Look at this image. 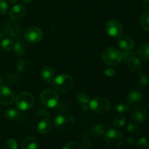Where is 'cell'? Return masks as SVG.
I'll return each instance as SVG.
<instances>
[{
    "label": "cell",
    "mask_w": 149,
    "mask_h": 149,
    "mask_svg": "<svg viewBox=\"0 0 149 149\" xmlns=\"http://www.w3.org/2000/svg\"><path fill=\"white\" fill-rule=\"evenodd\" d=\"M52 84L56 91L61 93H66L72 90L74 81V79L68 74H62L54 79Z\"/></svg>",
    "instance_id": "6da1fadb"
},
{
    "label": "cell",
    "mask_w": 149,
    "mask_h": 149,
    "mask_svg": "<svg viewBox=\"0 0 149 149\" xmlns=\"http://www.w3.org/2000/svg\"><path fill=\"white\" fill-rule=\"evenodd\" d=\"M89 107L95 113L100 115H104L111 111V103L106 97H97L90 100Z\"/></svg>",
    "instance_id": "7a4b0ae2"
},
{
    "label": "cell",
    "mask_w": 149,
    "mask_h": 149,
    "mask_svg": "<svg viewBox=\"0 0 149 149\" xmlns=\"http://www.w3.org/2000/svg\"><path fill=\"white\" fill-rule=\"evenodd\" d=\"M105 63L110 66L117 65L122 61V52L120 49L114 47H108L103 51L102 55Z\"/></svg>",
    "instance_id": "3957f363"
},
{
    "label": "cell",
    "mask_w": 149,
    "mask_h": 149,
    "mask_svg": "<svg viewBox=\"0 0 149 149\" xmlns=\"http://www.w3.org/2000/svg\"><path fill=\"white\" fill-rule=\"evenodd\" d=\"M54 125L61 132H68L73 129L75 125V119L71 115L61 113L55 117Z\"/></svg>",
    "instance_id": "277c9868"
},
{
    "label": "cell",
    "mask_w": 149,
    "mask_h": 149,
    "mask_svg": "<svg viewBox=\"0 0 149 149\" xmlns=\"http://www.w3.org/2000/svg\"><path fill=\"white\" fill-rule=\"evenodd\" d=\"M40 100L44 106L52 109L58 105L59 102V95L55 90L46 89L41 93Z\"/></svg>",
    "instance_id": "5b68a950"
},
{
    "label": "cell",
    "mask_w": 149,
    "mask_h": 149,
    "mask_svg": "<svg viewBox=\"0 0 149 149\" xmlns=\"http://www.w3.org/2000/svg\"><path fill=\"white\" fill-rule=\"evenodd\" d=\"M106 144L112 148H119L123 143V135L116 128H112L107 131L105 136Z\"/></svg>",
    "instance_id": "8992f818"
},
{
    "label": "cell",
    "mask_w": 149,
    "mask_h": 149,
    "mask_svg": "<svg viewBox=\"0 0 149 149\" xmlns=\"http://www.w3.org/2000/svg\"><path fill=\"white\" fill-rule=\"evenodd\" d=\"M34 104V97L28 92H23L17 95L15 99V105L21 111H27L32 108Z\"/></svg>",
    "instance_id": "52a82bcc"
},
{
    "label": "cell",
    "mask_w": 149,
    "mask_h": 149,
    "mask_svg": "<svg viewBox=\"0 0 149 149\" xmlns=\"http://www.w3.org/2000/svg\"><path fill=\"white\" fill-rule=\"evenodd\" d=\"M24 38L30 43H38L43 38V32L37 26H31L25 31Z\"/></svg>",
    "instance_id": "ba28073f"
},
{
    "label": "cell",
    "mask_w": 149,
    "mask_h": 149,
    "mask_svg": "<svg viewBox=\"0 0 149 149\" xmlns=\"http://www.w3.org/2000/svg\"><path fill=\"white\" fill-rule=\"evenodd\" d=\"M106 31L108 34L111 36V37L116 38L119 37L121 36L123 31V27L119 20H110L108 21V23L106 25Z\"/></svg>",
    "instance_id": "9c48e42d"
},
{
    "label": "cell",
    "mask_w": 149,
    "mask_h": 149,
    "mask_svg": "<svg viewBox=\"0 0 149 149\" xmlns=\"http://www.w3.org/2000/svg\"><path fill=\"white\" fill-rule=\"evenodd\" d=\"M15 101V94L12 90L6 86H0V104L11 105Z\"/></svg>",
    "instance_id": "30bf717a"
},
{
    "label": "cell",
    "mask_w": 149,
    "mask_h": 149,
    "mask_svg": "<svg viewBox=\"0 0 149 149\" xmlns=\"http://www.w3.org/2000/svg\"><path fill=\"white\" fill-rule=\"evenodd\" d=\"M4 33L12 38L18 37L20 33V26L16 20H8L4 26Z\"/></svg>",
    "instance_id": "8fae6325"
},
{
    "label": "cell",
    "mask_w": 149,
    "mask_h": 149,
    "mask_svg": "<svg viewBox=\"0 0 149 149\" xmlns=\"http://www.w3.org/2000/svg\"><path fill=\"white\" fill-rule=\"evenodd\" d=\"M130 116L132 120L136 123H143L147 118V111L143 106H136L131 110Z\"/></svg>",
    "instance_id": "7c38bea8"
},
{
    "label": "cell",
    "mask_w": 149,
    "mask_h": 149,
    "mask_svg": "<svg viewBox=\"0 0 149 149\" xmlns=\"http://www.w3.org/2000/svg\"><path fill=\"white\" fill-rule=\"evenodd\" d=\"M26 13V8L23 4H17L13 6L10 10L9 15L13 20H20L23 18Z\"/></svg>",
    "instance_id": "4fadbf2b"
},
{
    "label": "cell",
    "mask_w": 149,
    "mask_h": 149,
    "mask_svg": "<svg viewBox=\"0 0 149 149\" xmlns=\"http://www.w3.org/2000/svg\"><path fill=\"white\" fill-rule=\"evenodd\" d=\"M118 45L124 50H132L135 46V42L127 35H121L118 38Z\"/></svg>",
    "instance_id": "5bb4252c"
},
{
    "label": "cell",
    "mask_w": 149,
    "mask_h": 149,
    "mask_svg": "<svg viewBox=\"0 0 149 149\" xmlns=\"http://www.w3.org/2000/svg\"><path fill=\"white\" fill-rule=\"evenodd\" d=\"M53 127L52 122L49 119H45L39 122L37 125V131L41 135H46L52 131Z\"/></svg>",
    "instance_id": "9a60e30c"
},
{
    "label": "cell",
    "mask_w": 149,
    "mask_h": 149,
    "mask_svg": "<svg viewBox=\"0 0 149 149\" xmlns=\"http://www.w3.org/2000/svg\"><path fill=\"white\" fill-rule=\"evenodd\" d=\"M143 96L141 91L138 90H132L128 93L127 100L130 104L136 106L141 103V101L143 100Z\"/></svg>",
    "instance_id": "2e32d148"
},
{
    "label": "cell",
    "mask_w": 149,
    "mask_h": 149,
    "mask_svg": "<svg viewBox=\"0 0 149 149\" xmlns=\"http://www.w3.org/2000/svg\"><path fill=\"white\" fill-rule=\"evenodd\" d=\"M40 75L44 81L47 84H51L54 80L55 71L52 67L47 65V66H45L42 68Z\"/></svg>",
    "instance_id": "e0dca14e"
},
{
    "label": "cell",
    "mask_w": 149,
    "mask_h": 149,
    "mask_svg": "<svg viewBox=\"0 0 149 149\" xmlns=\"http://www.w3.org/2000/svg\"><path fill=\"white\" fill-rule=\"evenodd\" d=\"M127 66L131 72L133 74H138L142 69V63L139 58L132 56L128 60Z\"/></svg>",
    "instance_id": "ac0fdd59"
},
{
    "label": "cell",
    "mask_w": 149,
    "mask_h": 149,
    "mask_svg": "<svg viewBox=\"0 0 149 149\" xmlns=\"http://www.w3.org/2000/svg\"><path fill=\"white\" fill-rule=\"evenodd\" d=\"M39 147V141L33 137H28L22 141L20 144L21 149H37Z\"/></svg>",
    "instance_id": "d6986e66"
},
{
    "label": "cell",
    "mask_w": 149,
    "mask_h": 149,
    "mask_svg": "<svg viewBox=\"0 0 149 149\" xmlns=\"http://www.w3.org/2000/svg\"><path fill=\"white\" fill-rule=\"evenodd\" d=\"M138 54L140 58L143 61L149 60V44H142L138 48Z\"/></svg>",
    "instance_id": "ffe728a7"
},
{
    "label": "cell",
    "mask_w": 149,
    "mask_h": 149,
    "mask_svg": "<svg viewBox=\"0 0 149 149\" xmlns=\"http://www.w3.org/2000/svg\"><path fill=\"white\" fill-rule=\"evenodd\" d=\"M4 116L10 121L15 120L20 116V111L15 109H8L4 113Z\"/></svg>",
    "instance_id": "44dd1931"
},
{
    "label": "cell",
    "mask_w": 149,
    "mask_h": 149,
    "mask_svg": "<svg viewBox=\"0 0 149 149\" xmlns=\"http://www.w3.org/2000/svg\"><path fill=\"white\" fill-rule=\"evenodd\" d=\"M106 132V127L103 125H97L92 128L90 133L94 138H99L102 136Z\"/></svg>",
    "instance_id": "7402d4cb"
},
{
    "label": "cell",
    "mask_w": 149,
    "mask_h": 149,
    "mask_svg": "<svg viewBox=\"0 0 149 149\" xmlns=\"http://www.w3.org/2000/svg\"><path fill=\"white\" fill-rule=\"evenodd\" d=\"M140 25L145 31H149V10L144 12L140 18Z\"/></svg>",
    "instance_id": "603a6c76"
},
{
    "label": "cell",
    "mask_w": 149,
    "mask_h": 149,
    "mask_svg": "<svg viewBox=\"0 0 149 149\" xmlns=\"http://www.w3.org/2000/svg\"><path fill=\"white\" fill-rule=\"evenodd\" d=\"M14 52L17 55H23L26 52V46L21 42H17L14 45Z\"/></svg>",
    "instance_id": "cb8c5ba5"
},
{
    "label": "cell",
    "mask_w": 149,
    "mask_h": 149,
    "mask_svg": "<svg viewBox=\"0 0 149 149\" xmlns=\"http://www.w3.org/2000/svg\"><path fill=\"white\" fill-rule=\"evenodd\" d=\"M14 42L10 39H4L1 42V49L6 52L12 50L14 48Z\"/></svg>",
    "instance_id": "d4e9b609"
},
{
    "label": "cell",
    "mask_w": 149,
    "mask_h": 149,
    "mask_svg": "<svg viewBox=\"0 0 149 149\" xmlns=\"http://www.w3.org/2000/svg\"><path fill=\"white\" fill-rule=\"evenodd\" d=\"M77 100L79 104L81 106L83 105H87L90 102V97L89 95L86 93H79L77 97Z\"/></svg>",
    "instance_id": "484cf974"
},
{
    "label": "cell",
    "mask_w": 149,
    "mask_h": 149,
    "mask_svg": "<svg viewBox=\"0 0 149 149\" xmlns=\"http://www.w3.org/2000/svg\"><path fill=\"white\" fill-rule=\"evenodd\" d=\"M126 124V118L124 116L119 115L114 118L113 122V125L115 128H121L124 127Z\"/></svg>",
    "instance_id": "4316f807"
},
{
    "label": "cell",
    "mask_w": 149,
    "mask_h": 149,
    "mask_svg": "<svg viewBox=\"0 0 149 149\" xmlns=\"http://www.w3.org/2000/svg\"><path fill=\"white\" fill-rule=\"evenodd\" d=\"M114 109L118 113H124L130 110V105L128 103H125V102H120L115 106Z\"/></svg>",
    "instance_id": "83f0119b"
},
{
    "label": "cell",
    "mask_w": 149,
    "mask_h": 149,
    "mask_svg": "<svg viewBox=\"0 0 149 149\" xmlns=\"http://www.w3.org/2000/svg\"><path fill=\"white\" fill-rule=\"evenodd\" d=\"M128 132L133 136H138L140 135V129L137 125L134 123L128 124L127 127Z\"/></svg>",
    "instance_id": "f1b7e54d"
},
{
    "label": "cell",
    "mask_w": 149,
    "mask_h": 149,
    "mask_svg": "<svg viewBox=\"0 0 149 149\" xmlns=\"http://www.w3.org/2000/svg\"><path fill=\"white\" fill-rule=\"evenodd\" d=\"M137 81L140 87H145L148 84L149 79L145 74H140L137 78Z\"/></svg>",
    "instance_id": "f546056e"
},
{
    "label": "cell",
    "mask_w": 149,
    "mask_h": 149,
    "mask_svg": "<svg viewBox=\"0 0 149 149\" xmlns=\"http://www.w3.org/2000/svg\"><path fill=\"white\" fill-rule=\"evenodd\" d=\"M138 149H149V142L146 138H141L137 143Z\"/></svg>",
    "instance_id": "4dcf8cb0"
},
{
    "label": "cell",
    "mask_w": 149,
    "mask_h": 149,
    "mask_svg": "<svg viewBox=\"0 0 149 149\" xmlns=\"http://www.w3.org/2000/svg\"><path fill=\"white\" fill-rule=\"evenodd\" d=\"M62 149H81V146L79 143L72 141L65 144Z\"/></svg>",
    "instance_id": "1f68e13d"
},
{
    "label": "cell",
    "mask_w": 149,
    "mask_h": 149,
    "mask_svg": "<svg viewBox=\"0 0 149 149\" xmlns=\"http://www.w3.org/2000/svg\"><path fill=\"white\" fill-rule=\"evenodd\" d=\"M8 11V4L4 0H0V15H5Z\"/></svg>",
    "instance_id": "d6a6232c"
},
{
    "label": "cell",
    "mask_w": 149,
    "mask_h": 149,
    "mask_svg": "<svg viewBox=\"0 0 149 149\" xmlns=\"http://www.w3.org/2000/svg\"><path fill=\"white\" fill-rule=\"evenodd\" d=\"M26 61L23 59H20L16 63V68L19 72H23L26 68Z\"/></svg>",
    "instance_id": "836d02e7"
},
{
    "label": "cell",
    "mask_w": 149,
    "mask_h": 149,
    "mask_svg": "<svg viewBox=\"0 0 149 149\" xmlns=\"http://www.w3.org/2000/svg\"><path fill=\"white\" fill-rule=\"evenodd\" d=\"M7 145L9 149H17V141L13 138H10L7 141Z\"/></svg>",
    "instance_id": "e575fe53"
},
{
    "label": "cell",
    "mask_w": 149,
    "mask_h": 149,
    "mask_svg": "<svg viewBox=\"0 0 149 149\" xmlns=\"http://www.w3.org/2000/svg\"><path fill=\"white\" fill-rule=\"evenodd\" d=\"M103 74H104V75L106 76V77H114V76L116 75V71H115L113 68H106V69L104 71V72H103Z\"/></svg>",
    "instance_id": "d590c367"
},
{
    "label": "cell",
    "mask_w": 149,
    "mask_h": 149,
    "mask_svg": "<svg viewBox=\"0 0 149 149\" xmlns=\"http://www.w3.org/2000/svg\"><path fill=\"white\" fill-rule=\"evenodd\" d=\"M122 60H129L131 57L133 56V53L131 52L130 50H125V51H122Z\"/></svg>",
    "instance_id": "8d00e7d4"
},
{
    "label": "cell",
    "mask_w": 149,
    "mask_h": 149,
    "mask_svg": "<svg viewBox=\"0 0 149 149\" xmlns=\"http://www.w3.org/2000/svg\"><path fill=\"white\" fill-rule=\"evenodd\" d=\"M83 146H84V148L85 149H89L90 148V146H91V143H90V141H88V140H86V141H84V143H83Z\"/></svg>",
    "instance_id": "74e56055"
},
{
    "label": "cell",
    "mask_w": 149,
    "mask_h": 149,
    "mask_svg": "<svg viewBox=\"0 0 149 149\" xmlns=\"http://www.w3.org/2000/svg\"><path fill=\"white\" fill-rule=\"evenodd\" d=\"M143 6L144 8L149 9V0H143Z\"/></svg>",
    "instance_id": "f35d334b"
},
{
    "label": "cell",
    "mask_w": 149,
    "mask_h": 149,
    "mask_svg": "<svg viewBox=\"0 0 149 149\" xmlns=\"http://www.w3.org/2000/svg\"><path fill=\"white\" fill-rule=\"evenodd\" d=\"M33 0H23V3H24L25 4H31L32 1H33Z\"/></svg>",
    "instance_id": "ab89813d"
},
{
    "label": "cell",
    "mask_w": 149,
    "mask_h": 149,
    "mask_svg": "<svg viewBox=\"0 0 149 149\" xmlns=\"http://www.w3.org/2000/svg\"><path fill=\"white\" fill-rule=\"evenodd\" d=\"M7 1H8L9 3H10V4H15V3H16L17 1H18V0H7Z\"/></svg>",
    "instance_id": "60d3db41"
},
{
    "label": "cell",
    "mask_w": 149,
    "mask_h": 149,
    "mask_svg": "<svg viewBox=\"0 0 149 149\" xmlns=\"http://www.w3.org/2000/svg\"><path fill=\"white\" fill-rule=\"evenodd\" d=\"M128 142H129L130 143H133L134 140H132L131 138H128Z\"/></svg>",
    "instance_id": "b9f144b4"
},
{
    "label": "cell",
    "mask_w": 149,
    "mask_h": 149,
    "mask_svg": "<svg viewBox=\"0 0 149 149\" xmlns=\"http://www.w3.org/2000/svg\"><path fill=\"white\" fill-rule=\"evenodd\" d=\"M2 39H3V35H2V33H1V32L0 31V43H1V42Z\"/></svg>",
    "instance_id": "7bdbcfd3"
},
{
    "label": "cell",
    "mask_w": 149,
    "mask_h": 149,
    "mask_svg": "<svg viewBox=\"0 0 149 149\" xmlns=\"http://www.w3.org/2000/svg\"><path fill=\"white\" fill-rule=\"evenodd\" d=\"M1 82H2V79H1V76H0V84H1Z\"/></svg>",
    "instance_id": "ee69618b"
},
{
    "label": "cell",
    "mask_w": 149,
    "mask_h": 149,
    "mask_svg": "<svg viewBox=\"0 0 149 149\" xmlns=\"http://www.w3.org/2000/svg\"><path fill=\"white\" fill-rule=\"evenodd\" d=\"M148 108H149V102H148Z\"/></svg>",
    "instance_id": "f6af8a7d"
},
{
    "label": "cell",
    "mask_w": 149,
    "mask_h": 149,
    "mask_svg": "<svg viewBox=\"0 0 149 149\" xmlns=\"http://www.w3.org/2000/svg\"><path fill=\"white\" fill-rule=\"evenodd\" d=\"M0 115H1V111H0Z\"/></svg>",
    "instance_id": "bcb514c9"
}]
</instances>
